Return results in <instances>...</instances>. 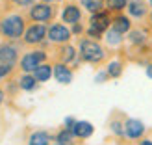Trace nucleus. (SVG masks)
I'll use <instances>...</instances> for the list:
<instances>
[{"instance_id": "1", "label": "nucleus", "mask_w": 152, "mask_h": 145, "mask_svg": "<svg viewBox=\"0 0 152 145\" xmlns=\"http://www.w3.org/2000/svg\"><path fill=\"white\" fill-rule=\"evenodd\" d=\"M80 54H82V58L86 60V62L95 63V62H100V60L104 58V50H102L100 45L95 43V41H82Z\"/></svg>"}, {"instance_id": "2", "label": "nucleus", "mask_w": 152, "mask_h": 145, "mask_svg": "<svg viewBox=\"0 0 152 145\" xmlns=\"http://www.w3.org/2000/svg\"><path fill=\"white\" fill-rule=\"evenodd\" d=\"M22 30H24V21L19 15H10L2 21V32L7 37H20Z\"/></svg>"}, {"instance_id": "3", "label": "nucleus", "mask_w": 152, "mask_h": 145, "mask_svg": "<svg viewBox=\"0 0 152 145\" xmlns=\"http://www.w3.org/2000/svg\"><path fill=\"white\" fill-rule=\"evenodd\" d=\"M45 60V52L41 50H35V52H30V54H26L24 58L20 60V67H22V71H35L37 67L41 65V62Z\"/></svg>"}, {"instance_id": "4", "label": "nucleus", "mask_w": 152, "mask_h": 145, "mask_svg": "<svg viewBox=\"0 0 152 145\" xmlns=\"http://www.w3.org/2000/svg\"><path fill=\"white\" fill-rule=\"evenodd\" d=\"M143 132H145V125L141 123L139 119H128L124 123V134L128 136V138H139V136H143Z\"/></svg>"}, {"instance_id": "5", "label": "nucleus", "mask_w": 152, "mask_h": 145, "mask_svg": "<svg viewBox=\"0 0 152 145\" xmlns=\"http://www.w3.org/2000/svg\"><path fill=\"white\" fill-rule=\"evenodd\" d=\"M45 34H47V28H45L43 24H34V26H30L26 30V34H24V41L26 43H39Z\"/></svg>"}, {"instance_id": "6", "label": "nucleus", "mask_w": 152, "mask_h": 145, "mask_svg": "<svg viewBox=\"0 0 152 145\" xmlns=\"http://www.w3.org/2000/svg\"><path fill=\"white\" fill-rule=\"evenodd\" d=\"M48 37H50V41L63 43V41H67L71 37V32L63 24H54V26H50V30H48Z\"/></svg>"}, {"instance_id": "7", "label": "nucleus", "mask_w": 152, "mask_h": 145, "mask_svg": "<svg viewBox=\"0 0 152 145\" xmlns=\"http://www.w3.org/2000/svg\"><path fill=\"white\" fill-rule=\"evenodd\" d=\"M30 15H32L34 21H39V22L48 21L52 17V7L47 6V4H35L32 7V11H30Z\"/></svg>"}, {"instance_id": "8", "label": "nucleus", "mask_w": 152, "mask_h": 145, "mask_svg": "<svg viewBox=\"0 0 152 145\" xmlns=\"http://www.w3.org/2000/svg\"><path fill=\"white\" fill-rule=\"evenodd\" d=\"M17 60V50L10 45H2L0 47V63L2 65H13Z\"/></svg>"}, {"instance_id": "9", "label": "nucleus", "mask_w": 152, "mask_h": 145, "mask_svg": "<svg viewBox=\"0 0 152 145\" xmlns=\"http://www.w3.org/2000/svg\"><path fill=\"white\" fill-rule=\"evenodd\" d=\"M71 132L74 136H78V138H89L93 134V125L87 123V121H76Z\"/></svg>"}, {"instance_id": "10", "label": "nucleus", "mask_w": 152, "mask_h": 145, "mask_svg": "<svg viewBox=\"0 0 152 145\" xmlns=\"http://www.w3.org/2000/svg\"><path fill=\"white\" fill-rule=\"evenodd\" d=\"M108 26H110V17L106 13H95L91 17V28L98 30V32H104Z\"/></svg>"}, {"instance_id": "11", "label": "nucleus", "mask_w": 152, "mask_h": 145, "mask_svg": "<svg viewBox=\"0 0 152 145\" xmlns=\"http://www.w3.org/2000/svg\"><path fill=\"white\" fill-rule=\"evenodd\" d=\"M80 17H82L80 7H76V6H67L63 10V21L69 22V24H76L80 21Z\"/></svg>"}, {"instance_id": "12", "label": "nucleus", "mask_w": 152, "mask_h": 145, "mask_svg": "<svg viewBox=\"0 0 152 145\" xmlns=\"http://www.w3.org/2000/svg\"><path fill=\"white\" fill-rule=\"evenodd\" d=\"M54 76L58 78V82H61V84H69L72 80V73L67 69L63 63H59V65L54 67Z\"/></svg>"}, {"instance_id": "13", "label": "nucleus", "mask_w": 152, "mask_h": 145, "mask_svg": "<svg viewBox=\"0 0 152 145\" xmlns=\"http://www.w3.org/2000/svg\"><path fill=\"white\" fill-rule=\"evenodd\" d=\"M50 74H52L50 65H39V67H37V69L34 71V78H35V80H39V82H45V80H48V78H50Z\"/></svg>"}, {"instance_id": "14", "label": "nucleus", "mask_w": 152, "mask_h": 145, "mask_svg": "<svg viewBox=\"0 0 152 145\" xmlns=\"http://www.w3.org/2000/svg\"><path fill=\"white\" fill-rule=\"evenodd\" d=\"M50 136L47 132H34L30 136V145H48Z\"/></svg>"}, {"instance_id": "15", "label": "nucleus", "mask_w": 152, "mask_h": 145, "mask_svg": "<svg viewBox=\"0 0 152 145\" xmlns=\"http://www.w3.org/2000/svg\"><path fill=\"white\" fill-rule=\"evenodd\" d=\"M113 30L119 34H124L130 30V21H128V17H117L115 21H113Z\"/></svg>"}, {"instance_id": "16", "label": "nucleus", "mask_w": 152, "mask_h": 145, "mask_svg": "<svg viewBox=\"0 0 152 145\" xmlns=\"http://www.w3.org/2000/svg\"><path fill=\"white\" fill-rule=\"evenodd\" d=\"M128 11H130L134 17H143L145 15V4L143 2H132V4H128Z\"/></svg>"}, {"instance_id": "17", "label": "nucleus", "mask_w": 152, "mask_h": 145, "mask_svg": "<svg viewBox=\"0 0 152 145\" xmlns=\"http://www.w3.org/2000/svg\"><path fill=\"white\" fill-rule=\"evenodd\" d=\"M58 143L59 145H71L72 143V132L71 130H63L58 134Z\"/></svg>"}, {"instance_id": "18", "label": "nucleus", "mask_w": 152, "mask_h": 145, "mask_svg": "<svg viewBox=\"0 0 152 145\" xmlns=\"http://www.w3.org/2000/svg\"><path fill=\"white\" fill-rule=\"evenodd\" d=\"M83 7H87L89 11L100 13V7H102V2H100V0H83Z\"/></svg>"}, {"instance_id": "19", "label": "nucleus", "mask_w": 152, "mask_h": 145, "mask_svg": "<svg viewBox=\"0 0 152 145\" xmlns=\"http://www.w3.org/2000/svg\"><path fill=\"white\" fill-rule=\"evenodd\" d=\"M20 88L22 89H34L35 88V78H34V76H30V74H24L20 78Z\"/></svg>"}, {"instance_id": "20", "label": "nucleus", "mask_w": 152, "mask_h": 145, "mask_svg": "<svg viewBox=\"0 0 152 145\" xmlns=\"http://www.w3.org/2000/svg\"><path fill=\"white\" fill-rule=\"evenodd\" d=\"M121 71H123V69H121V63H119V62H111V63L108 65V74H110V76H119Z\"/></svg>"}, {"instance_id": "21", "label": "nucleus", "mask_w": 152, "mask_h": 145, "mask_svg": "<svg viewBox=\"0 0 152 145\" xmlns=\"http://www.w3.org/2000/svg\"><path fill=\"white\" fill-rule=\"evenodd\" d=\"M126 2L128 0H108V7L110 10H123V7H126Z\"/></svg>"}, {"instance_id": "22", "label": "nucleus", "mask_w": 152, "mask_h": 145, "mask_svg": "<svg viewBox=\"0 0 152 145\" xmlns=\"http://www.w3.org/2000/svg\"><path fill=\"white\" fill-rule=\"evenodd\" d=\"M61 58H63V62H71V60L74 58V49L72 47H65L61 50Z\"/></svg>"}, {"instance_id": "23", "label": "nucleus", "mask_w": 152, "mask_h": 145, "mask_svg": "<svg viewBox=\"0 0 152 145\" xmlns=\"http://www.w3.org/2000/svg\"><path fill=\"white\" fill-rule=\"evenodd\" d=\"M119 41H121V34L115 32V30H110L108 32V43L110 45H117Z\"/></svg>"}, {"instance_id": "24", "label": "nucleus", "mask_w": 152, "mask_h": 145, "mask_svg": "<svg viewBox=\"0 0 152 145\" xmlns=\"http://www.w3.org/2000/svg\"><path fill=\"white\" fill-rule=\"evenodd\" d=\"M130 37L134 43H145V34H141V32H132Z\"/></svg>"}, {"instance_id": "25", "label": "nucleus", "mask_w": 152, "mask_h": 145, "mask_svg": "<svg viewBox=\"0 0 152 145\" xmlns=\"http://www.w3.org/2000/svg\"><path fill=\"white\" fill-rule=\"evenodd\" d=\"M10 71H11V65H2V63H0V78H2V76H6Z\"/></svg>"}, {"instance_id": "26", "label": "nucleus", "mask_w": 152, "mask_h": 145, "mask_svg": "<svg viewBox=\"0 0 152 145\" xmlns=\"http://www.w3.org/2000/svg\"><path fill=\"white\" fill-rule=\"evenodd\" d=\"M111 128H113V132H115V134H123V128H121V125H119V123H113V125H111Z\"/></svg>"}, {"instance_id": "27", "label": "nucleus", "mask_w": 152, "mask_h": 145, "mask_svg": "<svg viewBox=\"0 0 152 145\" xmlns=\"http://www.w3.org/2000/svg\"><path fill=\"white\" fill-rule=\"evenodd\" d=\"M17 4H20V6H30L32 4V0H15Z\"/></svg>"}, {"instance_id": "28", "label": "nucleus", "mask_w": 152, "mask_h": 145, "mask_svg": "<svg viewBox=\"0 0 152 145\" xmlns=\"http://www.w3.org/2000/svg\"><path fill=\"white\" fill-rule=\"evenodd\" d=\"M104 78H106V74H104V73H100V74H98V76H96V82H102Z\"/></svg>"}, {"instance_id": "29", "label": "nucleus", "mask_w": 152, "mask_h": 145, "mask_svg": "<svg viewBox=\"0 0 152 145\" xmlns=\"http://www.w3.org/2000/svg\"><path fill=\"white\" fill-rule=\"evenodd\" d=\"M147 74H148V78H152V65L147 67Z\"/></svg>"}, {"instance_id": "30", "label": "nucleus", "mask_w": 152, "mask_h": 145, "mask_svg": "<svg viewBox=\"0 0 152 145\" xmlns=\"http://www.w3.org/2000/svg\"><path fill=\"white\" fill-rule=\"evenodd\" d=\"M139 145H152V141H150V140H143Z\"/></svg>"}, {"instance_id": "31", "label": "nucleus", "mask_w": 152, "mask_h": 145, "mask_svg": "<svg viewBox=\"0 0 152 145\" xmlns=\"http://www.w3.org/2000/svg\"><path fill=\"white\" fill-rule=\"evenodd\" d=\"M4 101V93H2V91H0V102H2Z\"/></svg>"}, {"instance_id": "32", "label": "nucleus", "mask_w": 152, "mask_h": 145, "mask_svg": "<svg viewBox=\"0 0 152 145\" xmlns=\"http://www.w3.org/2000/svg\"><path fill=\"white\" fill-rule=\"evenodd\" d=\"M45 2H50V0H45Z\"/></svg>"}, {"instance_id": "33", "label": "nucleus", "mask_w": 152, "mask_h": 145, "mask_svg": "<svg viewBox=\"0 0 152 145\" xmlns=\"http://www.w3.org/2000/svg\"><path fill=\"white\" fill-rule=\"evenodd\" d=\"M150 17H152V15H150Z\"/></svg>"}]
</instances>
